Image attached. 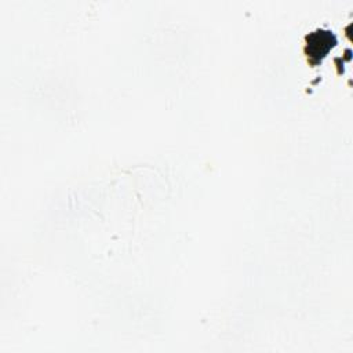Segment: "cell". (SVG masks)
Segmentation results:
<instances>
[{
	"instance_id": "6da1fadb",
	"label": "cell",
	"mask_w": 353,
	"mask_h": 353,
	"mask_svg": "<svg viewBox=\"0 0 353 353\" xmlns=\"http://www.w3.org/2000/svg\"><path fill=\"white\" fill-rule=\"evenodd\" d=\"M335 39L330 32L325 30H317L307 36V44H306V54L312 59H321L325 57V54L332 47Z\"/></svg>"
}]
</instances>
